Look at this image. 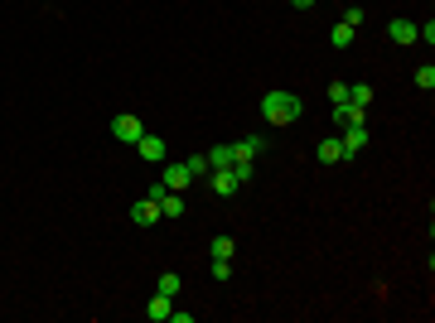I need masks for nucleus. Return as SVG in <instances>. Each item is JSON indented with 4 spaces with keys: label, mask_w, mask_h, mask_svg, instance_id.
Listing matches in <instances>:
<instances>
[{
    "label": "nucleus",
    "mask_w": 435,
    "mask_h": 323,
    "mask_svg": "<svg viewBox=\"0 0 435 323\" xmlns=\"http://www.w3.org/2000/svg\"><path fill=\"white\" fill-rule=\"evenodd\" d=\"M261 150H266V140H261V135H247V140L232 145V164H237V159H256Z\"/></svg>",
    "instance_id": "9d476101"
},
{
    "label": "nucleus",
    "mask_w": 435,
    "mask_h": 323,
    "mask_svg": "<svg viewBox=\"0 0 435 323\" xmlns=\"http://www.w3.org/2000/svg\"><path fill=\"white\" fill-rule=\"evenodd\" d=\"M170 314H174V299H170V295H160V290H155V299H150V304H145V319H150V323H165V319H170Z\"/></svg>",
    "instance_id": "1a4fd4ad"
},
{
    "label": "nucleus",
    "mask_w": 435,
    "mask_h": 323,
    "mask_svg": "<svg viewBox=\"0 0 435 323\" xmlns=\"http://www.w3.org/2000/svg\"><path fill=\"white\" fill-rule=\"evenodd\" d=\"M329 102L343 107V102H348V82H329Z\"/></svg>",
    "instance_id": "412c9836"
},
{
    "label": "nucleus",
    "mask_w": 435,
    "mask_h": 323,
    "mask_svg": "<svg viewBox=\"0 0 435 323\" xmlns=\"http://www.w3.org/2000/svg\"><path fill=\"white\" fill-rule=\"evenodd\" d=\"M136 155L150 159V164H165V159H170V145H165L160 135H140V140H136Z\"/></svg>",
    "instance_id": "423d86ee"
},
{
    "label": "nucleus",
    "mask_w": 435,
    "mask_h": 323,
    "mask_svg": "<svg viewBox=\"0 0 435 323\" xmlns=\"http://www.w3.org/2000/svg\"><path fill=\"white\" fill-rule=\"evenodd\" d=\"M416 87H421V92H431V87H435V68H431V63L416 68Z\"/></svg>",
    "instance_id": "a211bd4d"
},
{
    "label": "nucleus",
    "mask_w": 435,
    "mask_h": 323,
    "mask_svg": "<svg viewBox=\"0 0 435 323\" xmlns=\"http://www.w3.org/2000/svg\"><path fill=\"white\" fill-rule=\"evenodd\" d=\"M179 285H184V280H179V275H174V270H165V275H160V280H155V290H160V295H170V299H174V295H179Z\"/></svg>",
    "instance_id": "dca6fc26"
},
{
    "label": "nucleus",
    "mask_w": 435,
    "mask_h": 323,
    "mask_svg": "<svg viewBox=\"0 0 435 323\" xmlns=\"http://www.w3.org/2000/svg\"><path fill=\"white\" fill-rule=\"evenodd\" d=\"M232 174H237V184H252V179H256V169H252V159H237V164H232Z\"/></svg>",
    "instance_id": "aec40b11"
},
{
    "label": "nucleus",
    "mask_w": 435,
    "mask_h": 323,
    "mask_svg": "<svg viewBox=\"0 0 435 323\" xmlns=\"http://www.w3.org/2000/svg\"><path fill=\"white\" fill-rule=\"evenodd\" d=\"M208 169H232V145H213L208 150Z\"/></svg>",
    "instance_id": "4468645a"
},
{
    "label": "nucleus",
    "mask_w": 435,
    "mask_h": 323,
    "mask_svg": "<svg viewBox=\"0 0 435 323\" xmlns=\"http://www.w3.org/2000/svg\"><path fill=\"white\" fill-rule=\"evenodd\" d=\"M111 135H116L121 145H136V140L145 135V125H140V116H116V121H111Z\"/></svg>",
    "instance_id": "39448f33"
},
{
    "label": "nucleus",
    "mask_w": 435,
    "mask_h": 323,
    "mask_svg": "<svg viewBox=\"0 0 435 323\" xmlns=\"http://www.w3.org/2000/svg\"><path fill=\"white\" fill-rule=\"evenodd\" d=\"M315 159H320V164H338V159H343V145H338V135H329V140H320V150H315Z\"/></svg>",
    "instance_id": "f8f14e48"
},
{
    "label": "nucleus",
    "mask_w": 435,
    "mask_h": 323,
    "mask_svg": "<svg viewBox=\"0 0 435 323\" xmlns=\"http://www.w3.org/2000/svg\"><path fill=\"white\" fill-rule=\"evenodd\" d=\"M160 169H165V174H160V184H165L170 193H184V189L194 184V174H189V164H170V159H165Z\"/></svg>",
    "instance_id": "7ed1b4c3"
},
{
    "label": "nucleus",
    "mask_w": 435,
    "mask_h": 323,
    "mask_svg": "<svg viewBox=\"0 0 435 323\" xmlns=\"http://www.w3.org/2000/svg\"><path fill=\"white\" fill-rule=\"evenodd\" d=\"M300 111H305V107H300L295 92H266V97H261V116H266L271 125H290Z\"/></svg>",
    "instance_id": "f257e3e1"
},
{
    "label": "nucleus",
    "mask_w": 435,
    "mask_h": 323,
    "mask_svg": "<svg viewBox=\"0 0 435 323\" xmlns=\"http://www.w3.org/2000/svg\"><path fill=\"white\" fill-rule=\"evenodd\" d=\"M232 251H237L232 236H213V256H227V261H232Z\"/></svg>",
    "instance_id": "5701e85b"
},
{
    "label": "nucleus",
    "mask_w": 435,
    "mask_h": 323,
    "mask_svg": "<svg viewBox=\"0 0 435 323\" xmlns=\"http://www.w3.org/2000/svg\"><path fill=\"white\" fill-rule=\"evenodd\" d=\"M348 102L368 111V102H372V87H368V82H353V87H348Z\"/></svg>",
    "instance_id": "f3484780"
},
{
    "label": "nucleus",
    "mask_w": 435,
    "mask_h": 323,
    "mask_svg": "<svg viewBox=\"0 0 435 323\" xmlns=\"http://www.w3.org/2000/svg\"><path fill=\"white\" fill-rule=\"evenodd\" d=\"M131 222H136V227H155V222H160V198H155V193H150V198H136V203H131Z\"/></svg>",
    "instance_id": "20e7f679"
},
{
    "label": "nucleus",
    "mask_w": 435,
    "mask_h": 323,
    "mask_svg": "<svg viewBox=\"0 0 435 323\" xmlns=\"http://www.w3.org/2000/svg\"><path fill=\"white\" fill-rule=\"evenodd\" d=\"M329 44H334V49H348V44H353V24H343V19H338V24L329 29Z\"/></svg>",
    "instance_id": "2eb2a0df"
},
{
    "label": "nucleus",
    "mask_w": 435,
    "mask_h": 323,
    "mask_svg": "<svg viewBox=\"0 0 435 323\" xmlns=\"http://www.w3.org/2000/svg\"><path fill=\"white\" fill-rule=\"evenodd\" d=\"M338 145H343V159L363 155V150H368V125H343V130H338Z\"/></svg>",
    "instance_id": "f03ea898"
},
{
    "label": "nucleus",
    "mask_w": 435,
    "mask_h": 323,
    "mask_svg": "<svg viewBox=\"0 0 435 323\" xmlns=\"http://www.w3.org/2000/svg\"><path fill=\"white\" fill-rule=\"evenodd\" d=\"M204 179H208V189H213L218 198H232V193H237V189H242V184H237V174H232V169H208V174H204Z\"/></svg>",
    "instance_id": "0eeeda50"
},
{
    "label": "nucleus",
    "mask_w": 435,
    "mask_h": 323,
    "mask_svg": "<svg viewBox=\"0 0 435 323\" xmlns=\"http://www.w3.org/2000/svg\"><path fill=\"white\" fill-rule=\"evenodd\" d=\"M184 164H189V174H194V179H204V174H208V155H194V159H184Z\"/></svg>",
    "instance_id": "4be33fe9"
},
{
    "label": "nucleus",
    "mask_w": 435,
    "mask_h": 323,
    "mask_svg": "<svg viewBox=\"0 0 435 323\" xmlns=\"http://www.w3.org/2000/svg\"><path fill=\"white\" fill-rule=\"evenodd\" d=\"M208 275H213V280H227V275H232V261H227V256H213Z\"/></svg>",
    "instance_id": "6ab92c4d"
},
{
    "label": "nucleus",
    "mask_w": 435,
    "mask_h": 323,
    "mask_svg": "<svg viewBox=\"0 0 435 323\" xmlns=\"http://www.w3.org/2000/svg\"><path fill=\"white\" fill-rule=\"evenodd\" d=\"M416 39H426V44H435V19H426V24H416Z\"/></svg>",
    "instance_id": "b1692460"
},
{
    "label": "nucleus",
    "mask_w": 435,
    "mask_h": 323,
    "mask_svg": "<svg viewBox=\"0 0 435 323\" xmlns=\"http://www.w3.org/2000/svg\"><path fill=\"white\" fill-rule=\"evenodd\" d=\"M387 39H392V44H416V24H411V19H392V24H387Z\"/></svg>",
    "instance_id": "9b49d317"
},
{
    "label": "nucleus",
    "mask_w": 435,
    "mask_h": 323,
    "mask_svg": "<svg viewBox=\"0 0 435 323\" xmlns=\"http://www.w3.org/2000/svg\"><path fill=\"white\" fill-rule=\"evenodd\" d=\"M290 5H295V10H310V5H315V0H290Z\"/></svg>",
    "instance_id": "393cba45"
},
{
    "label": "nucleus",
    "mask_w": 435,
    "mask_h": 323,
    "mask_svg": "<svg viewBox=\"0 0 435 323\" xmlns=\"http://www.w3.org/2000/svg\"><path fill=\"white\" fill-rule=\"evenodd\" d=\"M160 217H184V198L165 189V193H160Z\"/></svg>",
    "instance_id": "ddd939ff"
},
{
    "label": "nucleus",
    "mask_w": 435,
    "mask_h": 323,
    "mask_svg": "<svg viewBox=\"0 0 435 323\" xmlns=\"http://www.w3.org/2000/svg\"><path fill=\"white\" fill-rule=\"evenodd\" d=\"M334 125H338V130H343V125H368V111L343 102V107H334Z\"/></svg>",
    "instance_id": "6e6552de"
}]
</instances>
